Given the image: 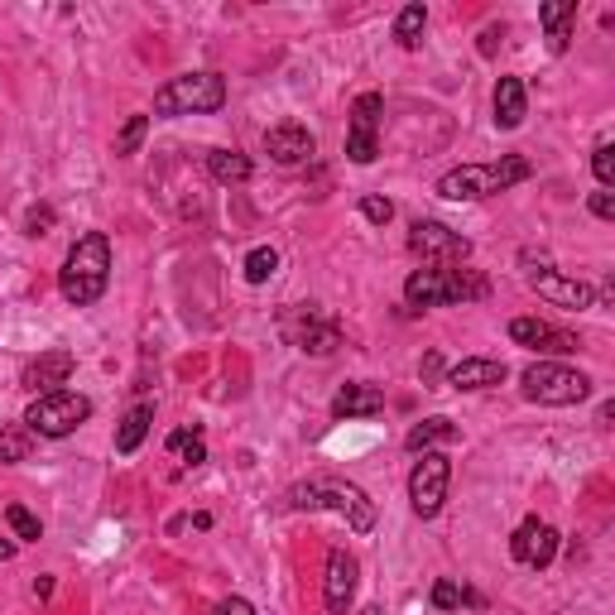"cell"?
<instances>
[{
    "label": "cell",
    "instance_id": "cell-1",
    "mask_svg": "<svg viewBox=\"0 0 615 615\" xmlns=\"http://www.w3.org/2000/svg\"><path fill=\"white\" fill-rule=\"evenodd\" d=\"M111 284V241L101 231L77 236V246L68 250L63 270H58V294L68 298L73 308H92Z\"/></svg>",
    "mask_w": 615,
    "mask_h": 615
},
{
    "label": "cell",
    "instance_id": "cell-2",
    "mask_svg": "<svg viewBox=\"0 0 615 615\" xmlns=\"http://www.w3.org/2000/svg\"><path fill=\"white\" fill-rule=\"evenodd\" d=\"M289 505L294 510H332L342 515L356 534H370L375 529V500H370L356 481H342V476H313L289 491Z\"/></svg>",
    "mask_w": 615,
    "mask_h": 615
},
{
    "label": "cell",
    "instance_id": "cell-3",
    "mask_svg": "<svg viewBox=\"0 0 615 615\" xmlns=\"http://www.w3.org/2000/svg\"><path fill=\"white\" fill-rule=\"evenodd\" d=\"M529 173H534V164L519 159V154H505L495 164H462V169L438 178V197H447V202H481V197H495L505 188H515V183H524Z\"/></svg>",
    "mask_w": 615,
    "mask_h": 615
},
{
    "label": "cell",
    "instance_id": "cell-4",
    "mask_svg": "<svg viewBox=\"0 0 615 615\" xmlns=\"http://www.w3.org/2000/svg\"><path fill=\"white\" fill-rule=\"evenodd\" d=\"M491 284L486 274L476 270H447V265H423L404 279V298L409 308H443V303H471V298H486Z\"/></svg>",
    "mask_w": 615,
    "mask_h": 615
},
{
    "label": "cell",
    "instance_id": "cell-5",
    "mask_svg": "<svg viewBox=\"0 0 615 615\" xmlns=\"http://www.w3.org/2000/svg\"><path fill=\"white\" fill-rule=\"evenodd\" d=\"M226 106V82L217 73H183L169 77L154 92V116H217Z\"/></svg>",
    "mask_w": 615,
    "mask_h": 615
},
{
    "label": "cell",
    "instance_id": "cell-6",
    "mask_svg": "<svg viewBox=\"0 0 615 615\" xmlns=\"http://www.w3.org/2000/svg\"><path fill=\"white\" fill-rule=\"evenodd\" d=\"M87 419H92V399L77 390H49L25 409V428L39 438H68Z\"/></svg>",
    "mask_w": 615,
    "mask_h": 615
},
{
    "label": "cell",
    "instance_id": "cell-7",
    "mask_svg": "<svg viewBox=\"0 0 615 615\" xmlns=\"http://www.w3.org/2000/svg\"><path fill=\"white\" fill-rule=\"evenodd\" d=\"M524 385V399L534 404H548V409H563V404H582L591 394V380L582 370L572 366H558V361H534V366L519 375Z\"/></svg>",
    "mask_w": 615,
    "mask_h": 615
},
{
    "label": "cell",
    "instance_id": "cell-8",
    "mask_svg": "<svg viewBox=\"0 0 615 615\" xmlns=\"http://www.w3.org/2000/svg\"><path fill=\"white\" fill-rule=\"evenodd\" d=\"M279 332H284V342L298 346V351H308V356H332V351L342 346V327H337L332 318H322L313 303H294V308H284Z\"/></svg>",
    "mask_w": 615,
    "mask_h": 615
},
{
    "label": "cell",
    "instance_id": "cell-9",
    "mask_svg": "<svg viewBox=\"0 0 615 615\" xmlns=\"http://www.w3.org/2000/svg\"><path fill=\"white\" fill-rule=\"evenodd\" d=\"M447 486H452V462L443 452H419V462L409 471V505L419 519H433L443 510Z\"/></svg>",
    "mask_w": 615,
    "mask_h": 615
},
{
    "label": "cell",
    "instance_id": "cell-10",
    "mask_svg": "<svg viewBox=\"0 0 615 615\" xmlns=\"http://www.w3.org/2000/svg\"><path fill=\"white\" fill-rule=\"evenodd\" d=\"M380 111H385V97L380 92H361L351 101V130H346V159L351 164H375L380 154Z\"/></svg>",
    "mask_w": 615,
    "mask_h": 615
},
{
    "label": "cell",
    "instance_id": "cell-11",
    "mask_svg": "<svg viewBox=\"0 0 615 615\" xmlns=\"http://www.w3.org/2000/svg\"><path fill=\"white\" fill-rule=\"evenodd\" d=\"M409 250L423 255V265H462L471 255V241L443 222H414L409 226Z\"/></svg>",
    "mask_w": 615,
    "mask_h": 615
},
{
    "label": "cell",
    "instance_id": "cell-12",
    "mask_svg": "<svg viewBox=\"0 0 615 615\" xmlns=\"http://www.w3.org/2000/svg\"><path fill=\"white\" fill-rule=\"evenodd\" d=\"M510 553H515V563L519 567H548L553 558H558V529L548 524V519H524L515 529V539H510Z\"/></svg>",
    "mask_w": 615,
    "mask_h": 615
},
{
    "label": "cell",
    "instance_id": "cell-13",
    "mask_svg": "<svg viewBox=\"0 0 615 615\" xmlns=\"http://www.w3.org/2000/svg\"><path fill=\"white\" fill-rule=\"evenodd\" d=\"M265 149H270L274 164L298 169V164H308V159L318 154V140H313V130H308V125L284 121V125H274L270 135H265Z\"/></svg>",
    "mask_w": 615,
    "mask_h": 615
},
{
    "label": "cell",
    "instance_id": "cell-14",
    "mask_svg": "<svg viewBox=\"0 0 615 615\" xmlns=\"http://www.w3.org/2000/svg\"><path fill=\"white\" fill-rule=\"evenodd\" d=\"M356 558L346 553V548H332L327 553V577H322V601H327V611L332 615H346L351 611V596H356Z\"/></svg>",
    "mask_w": 615,
    "mask_h": 615
},
{
    "label": "cell",
    "instance_id": "cell-15",
    "mask_svg": "<svg viewBox=\"0 0 615 615\" xmlns=\"http://www.w3.org/2000/svg\"><path fill=\"white\" fill-rule=\"evenodd\" d=\"M510 342L529 346V351H548V356H567V351L582 346L572 332H563V327H553V322H543V318H515L510 322Z\"/></svg>",
    "mask_w": 615,
    "mask_h": 615
},
{
    "label": "cell",
    "instance_id": "cell-16",
    "mask_svg": "<svg viewBox=\"0 0 615 615\" xmlns=\"http://www.w3.org/2000/svg\"><path fill=\"white\" fill-rule=\"evenodd\" d=\"M534 294L539 298H548V303H558V308H596V294H591V284H582V279H567V274H558V270H539L534 279Z\"/></svg>",
    "mask_w": 615,
    "mask_h": 615
},
{
    "label": "cell",
    "instance_id": "cell-17",
    "mask_svg": "<svg viewBox=\"0 0 615 615\" xmlns=\"http://www.w3.org/2000/svg\"><path fill=\"white\" fill-rule=\"evenodd\" d=\"M505 361H495V356H467V361H457V366L447 370V385L452 390H491V385H505Z\"/></svg>",
    "mask_w": 615,
    "mask_h": 615
},
{
    "label": "cell",
    "instance_id": "cell-18",
    "mask_svg": "<svg viewBox=\"0 0 615 615\" xmlns=\"http://www.w3.org/2000/svg\"><path fill=\"white\" fill-rule=\"evenodd\" d=\"M73 366H77V356L73 351H44L39 361H29L25 366V385L29 390H63L68 385V375H73Z\"/></svg>",
    "mask_w": 615,
    "mask_h": 615
},
{
    "label": "cell",
    "instance_id": "cell-19",
    "mask_svg": "<svg viewBox=\"0 0 615 615\" xmlns=\"http://www.w3.org/2000/svg\"><path fill=\"white\" fill-rule=\"evenodd\" d=\"M385 414V394L375 385H342L332 394V419H375Z\"/></svg>",
    "mask_w": 615,
    "mask_h": 615
},
{
    "label": "cell",
    "instance_id": "cell-20",
    "mask_svg": "<svg viewBox=\"0 0 615 615\" xmlns=\"http://www.w3.org/2000/svg\"><path fill=\"white\" fill-rule=\"evenodd\" d=\"M491 106H495V125H500V130H519V125H524V111H529L524 82H519V77H500Z\"/></svg>",
    "mask_w": 615,
    "mask_h": 615
},
{
    "label": "cell",
    "instance_id": "cell-21",
    "mask_svg": "<svg viewBox=\"0 0 615 615\" xmlns=\"http://www.w3.org/2000/svg\"><path fill=\"white\" fill-rule=\"evenodd\" d=\"M539 25L548 29V49L567 53V44H572V25H577V5H572V0H543Z\"/></svg>",
    "mask_w": 615,
    "mask_h": 615
},
{
    "label": "cell",
    "instance_id": "cell-22",
    "mask_svg": "<svg viewBox=\"0 0 615 615\" xmlns=\"http://www.w3.org/2000/svg\"><path fill=\"white\" fill-rule=\"evenodd\" d=\"M457 438H462V433H457V423L438 414V419L414 423V428H409V438H404V447H409V452H438L443 443H457Z\"/></svg>",
    "mask_w": 615,
    "mask_h": 615
},
{
    "label": "cell",
    "instance_id": "cell-23",
    "mask_svg": "<svg viewBox=\"0 0 615 615\" xmlns=\"http://www.w3.org/2000/svg\"><path fill=\"white\" fill-rule=\"evenodd\" d=\"M149 423H154V404H135V409L125 414V419H121V428H116V452H121V457H130L135 447L145 443Z\"/></svg>",
    "mask_w": 615,
    "mask_h": 615
},
{
    "label": "cell",
    "instance_id": "cell-24",
    "mask_svg": "<svg viewBox=\"0 0 615 615\" xmlns=\"http://www.w3.org/2000/svg\"><path fill=\"white\" fill-rule=\"evenodd\" d=\"M207 173L231 188V183H246L255 169H250V159L241 154V149H212V154H207Z\"/></svg>",
    "mask_w": 615,
    "mask_h": 615
},
{
    "label": "cell",
    "instance_id": "cell-25",
    "mask_svg": "<svg viewBox=\"0 0 615 615\" xmlns=\"http://www.w3.org/2000/svg\"><path fill=\"white\" fill-rule=\"evenodd\" d=\"M423 25H428V10H423L419 0H414V5H404V10L394 15V44H399V49H419Z\"/></svg>",
    "mask_w": 615,
    "mask_h": 615
},
{
    "label": "cell",
    "instance_id": "cell-26",
    "mask_svg": "<svg viewBox=\"0 0 615 615\" xmlns=\"http://www.w3.org/2000/svg\"><path fill=\"white\" fill-rule=\"evenodd\" d=\"M433 606H438V611H462V606H481V596L467 587H457L452 577H438V582H433Z\"/></svg>",
    "mask_w": 615,
    "mask_h": 615
},
{
    "label": "cell",
    "instance_id": "cell-27",
    "mask_svg": "<svg viewBox=\"0 0 615 615\" xmlns=\"http://www.w3.org/2000/svg\"><path fill=\"white\" fill-rule=\"evenodd\" d=\"M241 270H246V284H270L274 270H279V250H274V246H255L246 255V265H241Z\"/></svg>",
    "mask_w": 615,
    "mask_h": 615
},
{
    "label": "cell",
    "instance_id": "cell-28",
    "mask_svg": "<svg viewBox=\"0 0 615 615\" xmlns=\"http://www.w3.org/2000/svg\"><path fill=\"white\" fill-rule=\"evenodd\" d=\"M169 452H178V457H183V467H202V462H207V443H202V433H188V428H183V433H173L169 438Z\"/></svg>",
    "mask_w": 615,
    "mask_h": 615
},
{
    "label": "cell",
    "instance_id": "cell-29",
    "mask_svg": "<svg viewBox=\"0 0 615 615\" xmlns=\"http://www.w3.org/2000/svg\"><path fill=\"white\" fill-rule=\"evenodd\" d=\"M29 428H0V462H29Z\"/></svg>",
    "mask_w": 615,
    "mask_h": 615
},
{
    "label": "cell",
    "instance_id": "cell-30",
    "mask_svg": "<svg viewBox=\"0 0 615 615\" xmlns=\"http://www.w3.org/2000/svg\"><path fill=\"white\" fill-rule=\"evenodd\" d=\"M145 130H149V116H130L121 125V135H116V154H135V149L145 145Z\"/></svg>",
    "mask_w": 615,
    "mask_h": 615
},
{
    "label": "cell",
    "instance_id": "cell-31",
    "mask_svg": "<svg viewBox=\"0 0 615 615\" xmlns=\"http://www.w3.org/2000/svg\"><path fill=\"white\" fill-rule=\"evenodd\" d=\"M5 524L15 529V539H39V534H44V524L29 515L25 505H10V510H5Z\"/></svg>",
    "mask_w": 615,
    "mask_h": 615
},
{
    "label": "cell",
    "instance_id": "cell-32",
    "mask_svg": "<svg viewBox=\"0 0 615 615\" xmlns=\"http://www.w3.org/2000/svg\"><path fill=\"white\" fill-rule=\"evenodd\" d=\"M591 173L601 178V188H611V183H615V145H611V140L591 149Z\"/></svg>",
    "mask_w": 615,
    "mask_h": 615
},
{
    "label": "cell",
    "instance_id": "cell-33",
    "mask_svg": "<svg viewBox=\"0 0 615 615\" xmlns=\"http://www.w3.org/2000/svg\"><path fill=\"white\" fill-rule=\"evenodd\" d=\"M361 217H366V222H375V226H385L394 217V202H390V197H380V193L361 197Z\"/></svg>",
    "mask_w": 615,
    "mask_h": 615
},
{
    "label": "cell",
    "instance_id": "cell-34",
    "mask_svg": "<svg viewBox=\"0 0 615 615\" xmlns=\"http://www.w3.org/2000/svg\"><path fill=\"white\" fill-rule=\"evenodd\" d=\"M53 222H58V217H53V207H29L25 231H29V236H49Z\"/></svg>",
    "mask_w": 615,
    "mask_h": 615
},
{
    "label": "cell",
    "instance_id": "cell-35",
    "mask_svg": "<svg viewBox=\"0 0 615 615\" xmlns=\"http://www.w3.org/2000/svg\"><path fill=\"white\" fill-rule=\"evenodd\" d=\"M591 217H601V222H615V193H611V188L591 193Z\"/></svg>",
    "mask_w": 615,
    "mask_h": 615
},
{
    "label": "cell",
    "instance_id": "cell-36",
    "mask_svg": "<svg viewBox=\"0 0 615 615\" xmlns=\"http://www.w3.org/2000/svg\"><path fill=\"white\" fill-rule=\"evenodd\" d=\"M212 615H255V606H250L246 596H226V601Z\"/></svg>",
    "mask_w": 615,
    "mask_h": 615
},
{
    "label": "cell",
    "instance_id": "cell-37",
    "mask_svg": "<svg viewBox=\"0 0 615 615\" xmlns=\"http://www.w3.org/2000/svg\"><path fill=\"white\" fill-rule=\"evenodd\" d=\"M419 375L423 380H438V375H443V356H438V351H428V356H423V366H419Z\"/></svg>",
    "mask_w": 615,
    "mask_h": 615
},
{
    "label": "cell",
    "instance_id": "cell-38",
    "mask_svg": "<svg viewBox=\"0 0 615 615\" xmlns=\"http://www.w3.org/2000/svg\"><path fill=\"white\" fill-rule=\"evenodd\" d=\"M500 34H505V29H500V25H491V29H486V34H481V53H486V58H491V53H495V39H500Z\"/></svg>",
    "mask_w": 615,
    "mask_h": 615
},
{
    "label": "cell",
    "instance_id": "cell-39",
    "mask_svg": "<svg viewBox=\"0 0 615 615\" xmlns=\"http://www.w3.org/2000/svg\"><path fill=\"white\" fill-rule=\"evenodd\" d=\"M5 558H15V543L10 539H0V563H5Z\"/></svg>",
    "mask_w": 615,
    "mask_h": 615
},
{
    "label": "cell",
    "instance_id": "cell-40",
    "mask_svg": "<svg viewBox=\"0 0 615 615\" xmlns=\"http://www.w3.org/2000/svg\"><path fill=\"white\" fill-rule=\"evenodd\" d=\"M361 615H380V606H366V611H361Z\"/></svg>",
    "mask_w": 615,
    "mask_h": 615
}]
</instances>
